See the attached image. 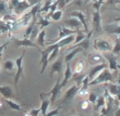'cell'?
<instances>
[{"mask_svg": "<svg viewBox=\"0 0 120 116\" xmlns=\"http://www.w3.org/2000/svg\"><path fill=\"white\" fill-rule=\"evenodd\" d=\"M103 57L108 61V68L110 71H117L118 66H117V59H116L115 55H113L112 52H104Z\"/></svg>", "mask_w": 120, "mask_h": 116, "instance_id": "cell-7", "label": "cell"}, {"mask_svg": "<svg viewBox=\"0 0 120 116\" xmlns=\"http://www.w3.org/2000/svg\"><path fill=\"white\" fill-rule=\"evenodd\" d=\"M113 22H117V23H119V24H120V16H118V17H116V18L113 19Z\"/></svg>", "mask_w": 120, "mask_h": 116, "instance_id": "cell-44", "label": "cell"}, {"mask_svg": "<svg viewBox=\"0 0 120 116\" xmlns=\"http://www.w3.org/2000/svg\"><path fill=\"white\" fill-rule=\"evenodd\" d=\"M27 2L31 5V7H32V6L38 4V3H41V0H27Z\"/></svg>", "mask_w": 120, "mask_h": 116, "instance_id": "cell-41", "label": "cell"}, {"mask_svg": "<svg viewBox=\"0 0 120 116\" xmlns=\"http://www.w3.org/2000/svg\"><path fill=\"white\" fill-rule=\"evenodd\" d=\"M107 68H108V63H106V62L91 67V69H90V71H89V74H88V77L90 79V81H92L100 72L103 71L104 69H107Z\"/></svg>", "mask_w": 120, "mask_h": 116, "instance_id": "cell-6", "label": "cell"}, {"mask_svg": "<svg viewBox=\"0 0 120 116\" xmlns=\"http://www.w3.org/2000/svg\"><path fill=\"white\" fill-rule=\"evenodd\" d=\"M62 16H63V10H60V9H58L54 14L52 15V19L54 21H59V20H61V18H62Z\"/></svg>", "mask_w": 120, "mask_h": 116, "instance_id": "cell-35", "label": "cell"}, {"mask_svg": "<svg viewBox=\"0 0 120 116\" xmlns=\"http://www.w3.org/2000/svg\"><path fill=\"white\" fill-rule=\"evenodd\" d=\"M103 28H104V30L108 34H116V35L120 34V24L117 22H113L111 24H107Z\"/></svg>", "mask_w": 120, "mask_h": 116, "instance_id": "cell-16", "label": "cell"}, {"mask_svg": "<svg viewBox=\"0 0 120 116\" xmlns=\"http://www.w3.org/2000/svg\"><path fill=\"white\" fill-rule=\"evenodd\" d=\"M112 81H113L112 73L110 72V70L107 68V69H104L103 71L100 72L92 81H90L89 87L98 85V84H101V83H108V82H112Z\"/></svg>", "mask_w": 120, "mask_h": 116, "instance_id": "cell-1", "label": "cell"}, {"mask_svg": "<svg viewBox=\"0 0 120 116\" xmlns=\"http://www.w3.org/2000/svg\"><path fill=\"white\" fill-rule=\"evenodd\" d=\"M95 1H96V0H95Z\"/></svg>", "mask_w": 120, "mask_h": 116, "instance_id": "cell-54", "label": "cell"}, {"mask_svg": "<svg viewBox=\"0 0 120 116\" xmlns=\"http://www.w3.org/2000/svg\"><path fill=\"white\" fill-rule=\"evenodd\" d=\"M115 116H120V108L118 109L117 111H116V113H115Z\"/></svg>", "mask_w": 120, "mask_h": 116, "instance_id": "cell-47", "label": "cell"}, {"mask_svg": "<svg viewBox=\"0 0 120 116\" xmlns=\"http://www.w3.org/2000/svg\"><path fill=\"white\" fill-rule=\"evenodd\" d=\"M61 89H62V85H61V76H60L58 81H56V83L55 84V86L52 87V89L49 93L45 94V95H51V103L52 104H54L56 102V96H58L59 92L61 91Z\"/></svg>", "mask_w": 120, "mask_h": 116, "instance_id": "cell-13", "label": "cell"}, {"mask_svg": "<svg viewBox=\"0 0 120 116\" xmlns=\"http://www.w3.org/2000/svg\"><path fill=\"white\" fill-rule=\"evenodd\" d=\"M51 103V99H41V112L42 115H45L48 112V108L49 107Z\"/></svg>", "mask_w": 120, "mask_h": 116, "instance_id": "cell-27", "label": "cell"}, {"mask_svg": "<svg viewBox=\"0 0 120 116\" xmlns=\"http://www.w3.org/2000/svg\"><path fill=\"white\" fill-rule=\"evenodd\" d=\"M87 34L86 32H84V31H82V30H79L78 32L76 34V36H75V41H74V44L73 45H78L79 42H81L82 41H84V39L87 37Z\"/></svg>", "mask_w": 120, "mask_h": 116, "instance_id": "cell-28", "label": "cell"}, {"mask_svg": "<svg viewBox=\"0 0 120 116\" xmlns=\"http://www.w3.org/2000/svg\"><path fill=\"white\" fill-rule=\"evenodd\" d=\"M79 88H80V86L77 85V84L71 86V87H70L68 90L66 91L65 95H64V98H63V102H64V103H66V102L71 101L72 99H74L75 96L78 94Z\"/></svg>", "mask_w": 120, "mask_h": 116, "instance_id": "cell-8", "label": "cell"}, {"mask_svg": "<svg viewBox=\"0 0 120 116\" xmlns=\"http://www.w3.org/2000/svg\"><path fill=\"white\" fill-rule=\"evenodd\" d=\"M15 63L13 61H10V60H8V61H5L4 64H3V68L6 71H13L15 68Z\"/></svg>", "mask_w": 120, "mask_h": 116, "instance_id": "cell-32", "label": "cell"}, {"mask_svg": "<svg viewBox=\"0 0 120 116\" xmlns=\"http://www.w3.org/2000/svg\"><path fill=\"white\" fill-rule=\"evenodd\" d=\"M39 112H41V108L39 109H34V108H31V110L28 112V115L29 116H38Z\"/></svg>", "mask_w": 120, "mask_h": 116, "instance_id": "cell-39", "label": "cell"}, {"mask_svg": "<svg viewBox=\"0 0 120 116\" xmlns=\"http://www.w3.org/2000/svg\"><path fill=\"white\" fill-rule=\"evenodd\" d=\"M28 8H31V5L27 2V0H20V1L16 4L15 7L12 9V11L14 14L21 15V14H23V12Z\"/></svg>", "mask_w": 120, "mask_h": 116, "instance_id": "cell-10", "label": "cell"}, {"mask_svg": "<svg viewBox=\"0 0 120 116\" xmlns=\"http://www.w3.org/2000/svg\"><path fill=\"white\" fill-rule=\"evenodd\" d=\"M116 99H117L118 101H120V89H119V91H118V94L116 95Z\"/></svg>", "mask_w": 120, "mask_h": 116, "instance_id": "cell-45", "label": "cell"}, {"mask_svg": "<svg viewBox=\"0 0 120 116\" xmlns=\"http://www.w3.org/2000/svg\"><path fill=\"white\" fill-rule=\"evenodd\" d=\"M68 15L70 16V17H76V18H78L79 20L82 22V24H83L84 32H88V25H87V21H86V16H85V14L82 11L75 10V11H72V12L68 13Z\"/></svg>", "mask_w": 120, "mask_h": 116, "instance_id": "cell-11", "label": "cell"}, {"mask_svg": "<svg viewBox=\"0 0 120 116\" xmlns=\"http://www.w3.org/2000/svg\"><path fill=\"white\" fill-rule=\"evenodd\" d=\"M38 14H39V13H38ZM51 24V22H49L48 19H45V17H41V14H39V18H38V26H41V29H45V26H48Z\"/></svg>", "mask_w": 120, "mask_h": 116, "instance_id": "cell-33", "label": "cell"}, {"mask_svg": "<svg viewBox=\"0 0 120 116\" xmlns=\"http://www.w3.org/2000/svg\"><path fill=\"white\" fill-rule=\"evenodd\" d=\"M52 0H45V1L44 2V5L41 7V9H39V14L42 12H49V9H51V6L52 4Z\"/></svg>", "mask_w": 120, "mask_h": 116, "instance_id": "cell-29", "label": "cell"}, {"mask_svg": "<svg viewBox=\"0 0 120 116\" xmlns=\"http://www.w3.org/2000/svg\"><path fill=\"white\" fill-rule=\"evenodd\" d=\"M56 45L52 44V45H49L48 48H46L45 49H38V52L39 54H41V74H44V72L46 70V68H48V65H49V56H51L52 49H55Z\"/></svg>", "mask_w": 120, "mask_h": 116, "instance_id": "cell-3", "label": "cell"}, {"mask_svg": "<svg viewBox=\"0 0 120 116\" xmlns=\"http://www.w3.org/2000/svg\"><path fill=\"white\" fill-rule=\"evenodd\" d=\"M62 107L60 106V107H58L56 109V110H52V111H51V112H49V113H46L45 115H44V116H54V115H56V114H59V111H60V109H61Z\"/></svg>", "mask_w": 120, "mask_h": 116, "instance_id": "cell-40", "label": "cell"}, {"mask_svg": "<svg viewBox=\"0 0 120 116\" xmlns=\"http://www.w3.org/2000/svg\"><path fill=\"white\" fill-rule=\"evenodd\" d=\"M0 94L5 99H10L14 96L12 92V89L9 86H0Z\"/></svg>", "mask_w": 120, "mask_h": 116, "instance_id": "cell-21", "label": "cell"}, {"mask_svg": "<svg viewBox=\"0 0 120 116\" xmlns=\"http://www.w3.org/2000/svg\"><path fill=\"white\" fill-rule=\"evenodd\" d=\"M59 30H60V34H59L58 38L54 39V41H52V44H56V42H58L59 41H61L62 38L67 37V36H69V35L76 34L77 32L79 31V30H74V29L68 28V27H66V26H59Z\"/></svg>", "mask_w": 120, "mask_h": 116, "instance_id": "cell-4", "label": "cell"}, {"mask_svg": "<svg viewBox=\"0 0 120 116\" xmlns=\"http://www.w3.org/2000/svg\"><path fill=\"white\" fill-rule=\"evenodd\" d=\"M64 23H65L66 27L74 29V30H81V27L83 26L82 22L76 17H70L68 19H66Z\"/></svg>", "mask_w": 120, "mask_h": 116, "instance_id": "cell-9", "label": "cell"}, {"mask_svg": "<svg viewBox=\"0 0 120 116\" xmlns=\"http://www.w3.org/2000/svg\"><path fill=\"white\" fill-rule=\"evenodd\" d=\"M97 99H98V96L95 94V93L91 92L89 94V98H88V101L90 102V103L92 104H96V102H97Z\"/></svg>", "mask_w": 120, "mask_h": 116, "instance_id": "cell-38", "label": "cell"}, {"mask_svg": "<svg viewBox=\"0 0 120 116\" xmlns=\"http://www.w3.org/2000/svg\"><path fill=\"white\" fill-rule=\"evenodd\" d=\"M56 45V46H55V49H52V54H51V56H49V62H52L54 60L58 57V55H59V52H60V46H59V45L58 44H55Z\"/></svg>", "mask_w": 120, "mask_h": 116, "instance_id": "cell-34", "label": "cell"}, {"mask_svg": "<svg viewBox=\"0 0 120 116\" xmlns=\"http://www.w3.org/2000/svg\"><path fill=\"white\" fill-rule=\"evenodd\" d=\"M93 30L94 31H101L102 26H101V16H100V11H94L93 12Z\"/></svg>", "mask_w": 120, "mask_h": 116, "instance_id": "cell-15", "label": "cell"}, {"mask_svg": "<svg viewBox=\"0 0 120 116\" xmlns=\"http://www.w3.org/2000/svg\"><path fill=\"white\" fill-rule=\"evenodd\" d=\"M88 60H89V63L91 66H96V65L102 64V63H105L104 57H103V55H101L99 52H91V54L88 56Z\"/></svg>", "mask_w": 120, "mask_h": 116, "instance_id": "cell-12", "label": "cell"}, {"mask_svg": "<svg viewBox=\"0 0 120 116\" xmlns=\"http://www.w3.org/2000/svg\"><path fill=\"white\" fill-rule=\"evenodd\" d=\"M105 104H106L105 96H104V95L98 96V99H97V102H96V104H95V108H94V110H95L96 112L99 111V109H100V108L105 107Z\"/></svg>", "mask_w": 120, "mask_h": 116, "instance_id": "cell-24", "label": "cell"}, {"mask_svg": "<svg viewBox=\"0 0 120 116\" xmlns=\"http://www.w3.org/2000/svg\"><path fill=\"white\" fill-rule=\"evenodd\" d=\"M99 116H104V115H102V114H100V115H99Z\"/></svg>", "mask_w": 120, "mask_h": 116, "instance_id": "cell-50", "label": "cell"}, {"mask_svg": "<svg viewBox=\"0 0 120 116\" xmlns=\"http://www.w3.org/2000/svg\"><path fill=\"white\" fill-rule=\"evenodd\" d=\"M90 1H93V2H94L95 0H85V2H90Z\"/></svg>", "mask_w": 120, "mask_h": 116, "instance_id": "cell-48", "label": "cell"}, {"mask_svg": "<svg viewBox=\"0 0 120 116\" xmlns=\"http://www.w3.org/2000/svg\"><path fill=\"white\" fill-rule=\"evenodd\" d=\"M8 9H9V5L7 4V2L5 0H0V16L1 17L7 14Z\"/></svg>", "mask_w": 120, "mask_h": 116, "instance_id": "cell-25", "label": "cell"}, {"mask_svg": "<svg viewBox=\"0 0 120 116\" xmlns=\"http://www.w3.org/2000/svg\"><path fill=\"white\" fill-rule=\"evenodd\" d=\"M119 69H120V66H119Z\"/></svg>", "mask_w": 120, "mask_h": 116, "instance_id": "cell-52", "label": "cell"}, {"mask_svg": "<svg viewBox=\"0 0 120 116\" xmlns=\"http://www.w3.org/2000/svg\"><path fill=\"white\" fill-rule=\"evenodd\" d=\"M0 59H1V57H0Z\"/></svg>", "mask_w": 120, "mask_h": 116, "instance_id": "cell-53", "label": "cell"}, {"mask_svg": "<svg viewBox=\"0 0 120 116\" xmlns=\"http://www.w3.org/2000/svg\"><path fill=\"white\" fill-rule=\"evenodd\" d=\"M73 75H74V74H73V71H72V69H71V66H70V63H68V64H67V66H66V71H65V75H64V80L61 82L62 88H64L65 86L67 85V83H68V81L72 78Z\"/></svg>", "mask_w": 120, "mask_h": 116, "instance_id": "cell-19", "label": "cell"}, {"mask_svg": "<svg viewBox=\"0 0 120 116\" xmlns=\"http://www.w3.org/2000/svg\"><path fill=\"white\" fill-rule=\"evenodd\" d=\"M94 49L99 52H108L112 51V45L110 41L105 37H97L94 39Z\"/></svg>", "mask_w": 120, "mask_h": 116, "instance_id": "cell-2", "label": "cell"}, {"mask_svg": "<svg viewBox=\"0 0 120 116\" xmlns=\"http://www.w3.org/2000/svg\"><path fill=\"white\" fill-rule=\"evenodd\" d=\"M112 54L115 55V56H118L120 55V36H117L115 39V45L114 48L112 49Z\"/></svg>", "mask_w": 120, "mask_h": 116, "instance_id": "cell-30", "label": "cell"}, {"mask_svg": "<svg viewBox=\"0 0 120 116\" xmlns=\"http://www.w3.org/2000/svg\"><path fill=\"white\" fill-rule=\"evenodd\" d=\"M0 72H1V67H0Z\"/></svg>", "mask_w": 120, "mask_h": 116, "instance_id": "cell-51", "label": "cell"}, {"mask_svg": "<svg viewBox=\"0 0 120 116\" xmlns=\"http://www.w3.org/2000/svg\"><path fill=\"white\" fill-rule=\"evenodd\" d=\"M25 52H26V49H23L22 55H21L18 59L15 60V65H16V68H17V71H16V74H15V78H14V83H15V84H17L18 80L20 79V77H21L22 74H23L22 62H23V58H24Z\"/></svg>", "mask_w": 120, "mask_h": 116, "instance_id": "cell-5", "label": "cell"}, {"mask_svg": "<svg viewBox=\"0 0 120 116\" xmlns=\"http://www.w3.org/2000/svg\"><path fill=\"white\" fill-rule=\"evenodd\" d=\"M45 29H41V30L39 31L38 37H36V45H38L39 48H45Z\"/></svg>", "mask_w": 120, "mask_h": 116, "instance_id": "cell-23", "label": "cell"}, {"mask_svg": "<svg viewBox=\"0 0 120 116\" xmlns=\"http://www.w3.org/2000/svg\"><path fill=\"white\" fill-rule=\"evenodd\" d=\"M116 83H117V85H119V86H120V74L118 75V78H117V82H116Z\"/></svg>", "mask_w": 120, "mask_h": 116, "instance_id": "cell-46", "label": "cell"}, {"mask_svg": "<svg viewBox=\"0 0 120 116\" xmlns=\"http://www.w3.org/2000/svg\"><path fill=\"white\" fill-rule=\"evenodd\" d=\"M13 45L16 46H31V48H35L38 49H41L35 42H33L31 39H29V38H23V39L14 38L13 39Z\"/></svg>", "mask_w": 120, "mask_h": 116, "instance_id": "cell-14", "label": "cell"}, {"mask_svg": "<svg viewBox=\"0 0 120 116\" xmlns=\"http://www.w3.org/2000/svg\"><path fill=\"white\" fill-rule=\"evenodd\" d=\"M9 45V42L7 41V42H5L4 45H0V57H1L2 56V52H3V51H4V49L6 48V46H7Z\"/></svg>", "mask_w": 120, "mask_h": 116, "instance_id": "cell-42", "label": "cell"}, {"mask_svg": "<svg viewBox=\"0 0 120 116\" xmlns=\"http://www.w3.org/2000/svg\"><path fill=\"white\" fill-rule=\"evenodd\" d=\"M5 101H6V103L8 104V106L10 107L12 110H16V111H21V107H20V105L17 104V103H15L14 101H12L10 100V99H5Z\"/></svg>", "mask_w": 120, "mask_h": 116, "instance_id": "cell-31", "label": "cell"}, {"mask_svg": "<svg viewBox=\"0 0 120 116\" xmlns=\"http://www.w3.org/2000/svg\"><path fill=\"white\" fill-rule=\"evenodd\" d=\"M2 107V104H1V102H0V108H1Z\"/></svg>", "mask_w": 120, "mask_h": 116, "instance_id": "cell-49", "label": "cell"}, {"mask_svg": "<svg viewBox=\"0 0 120 116\" xmlns=\"http://www.w3.org/2000/svg\"><path fill=\"white\" fill-rule=\"evenodd\" d=\"M75 36H76V34L69 35V36H67V37L62 38L61 41H59L58 42H56V44H58L60 48H64V46L73 45L74 44V41H75Z\"/></svg>", "mask_w": 120, "mask_h": 116, "instance_id": "cell-20", "label": "cell"}, {"mask_svg": "<svg viewBox=\"0 0 120 116\" xmlns=\"http://www.w3.org/2000/svg\"><path fill=\"white\" fill-rule=\"evenodd\" d=\"M62 69H63V58H59L52 65L51 76H52L55 73H59L60 76H62Z\"/></svg>", "mask_w": 120, "mask_h": 116, "instance_id": "cell-17", "label": "cell"}, {"mask_svg": "<svg viewBox=\"0 0 120 116\" xmlns=\"http://www.w3.org/2000/svg\"><path fill=\"white\" fill-rule=\"evenodd\" d=\"M4 116H5V115H4Z\"/></svg>", "mask_w": 120, "mask_h": 116, "instance_id": "cell-55", "label": "cell"}, {"mask_svg": "<svg viewBox=\"0 0 120 116\" xmlns=\"http://www.w3.org/2000/svg\"><path fill=\"white\" fill-rule=\"evenodd\" d=\"M38 34H39V28H38V25L36 24L34 26V28H33V30L31 31V34H30V36H29V39H31V41H33L34 39H36Z\"/></svg>", "mask_w": 120, "mask_h": 116, "instance_id": "cell-36", "label": "cell"}, {"mask_svg": "<svg viewBox=\"0 0 120 116\" xmlns=\"http://www.w3.org/2000/svg\"><path fill=\"white\" fill-rule=\"evenodd\" d=\"M120 89V86L117 84H114V83H108L106 84V90L108 91V93L111 96H115L118 94V91Z\"/></svg>", "mask_w": 120, "mask_h": 116, "instance_id": "cell-22", "label": "cell"}, {"mask_svg": "<svg viewBox=\"0 0 120 116\" xmlns=\"http://www.w3.org/2000/svg\"><path fill=\"white\" fill-rule=\"evenodd\" d=\"M84 51V49L81 48V46H73L72 48V51L69 52L68 55H66V57H65V62H66V64H68V63H70L72 61V59H74V57L77 55V54H79V52H81Z\"/></svg>", "mask_w": 120, "mask_h": 116, "instance_id": "cell-18", "label": "cell"}, {"mask_svg": "<svg viewBox=\"0 0 120 116\" xmlns=\"http://www.w3.org/2000/svg\"><path fill=\"white\" fill-rule=\"evenodd\" d=\"M84 70V62L82 60H79L78 62L75 64V67L74 70H73V74L74 75H78V74H81Z\"/></svg>", "mask_w": 120, "mask_h": 116, "instance_id": "cell-26", "label": "cell"}, {"mask_svg": "<svg viewBox=\"0 0 120 116\" xmlns=\"http://www.w3.org/2000/svg\"><path fill=\"white\" fill-rule=\"evenodd\" d=\"M107 3H109V4H113V5L120 4V0H107Z\"/></svg>", "mask_w": 120, "mask_h": 116, "instance_id": "cell-43", "label": "cell"}, {"mask_svg": "<svg viewBox=\"0 0 120 116\" xmlns=\"http://www.w3.org/2000/svg\"><path fill=\"white\" fill-rule=\"evenodd\" d=\"M103 2H104V0H96V1L92 3L93 8H94L96 11H100V8H101V5L103 4Z\"/></svg>", "mask_w": 120, "mask_h": 116, "instance_id": "cell-37", "label": "cell"}]
</instances>
